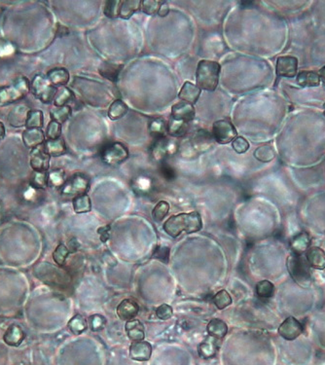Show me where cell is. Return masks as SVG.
<instances>
[{
    "label": "cell",
    "instance_id": "6da1fadb",
    "mask_svg": "<svg viewBox=\"0 0 325 365\" xmlns=\"http://www.w3.org/2000/svg\"><path fill=\"white\" fill-rule=\"evenodd\" d=\"M202 228V220L198 212L172 215L164 225L165 232L172 238H177L183 232L187 234L196 233Z\"/></svg>",
    "mask_w": 325,
    "mask_h": 365
},
{
    "label": "cell",
    "instance_id": "7a4b0ae2",
    "mask_svg": "<svg viewBox=\"0 0 325 365\" xmlns=\"http://www.w3.org/2000/svg\"><path fill=\"white\" fill-rule=\"evenodd\" d=\"M220 65L215 61L202 60L197 66V86L201 90L213 92L220 83Z\"/></svg>",
    "mask_w": 325,
    "mask_h": 365
},
{
    "label": "cell",
    "instance_id": "3957f363",
    "mask_svg": "<svg viewBox=\"0 0 325 365\" xmlns=\"http://www.w3.org/2000/svg\"><path fill=\"white\" fill-rule=\"evenodd\" d=\"M287 269L290 276L302 287L310 286L311 282V266L302 255L292 253L287 258Z\"/></svg>",
    "mask_w": 325,
    "mask_h": 365
},
{
    "label": "cell",
    "instance_id": "277c9868",
    "mask_svg": "<svg viewBox=\"0 0 325 365\" xmlns=\"http://www.w3.org/2000/svg\"><path fill=\"white\" fill-rule=\"evenodd\" d=\"M31 91L29 80L25 76L16 78L12 84L0 88V106L10 105L22 100Z\"/></svg>",
    "mask_w": 325,
    "mask_h": 365
},
{
    "label": "cell",
    "instance_id": "5b68a950",
    "mask_svg": "<svg viewBox=\"0 0 325 365\" xmlns=\"http://www.w3.org/2000/svg\"><path fill=\"white\" fill-rule=\"evenodd\" d=\"M31 91L34 97L38 98L42 103L49 105L55 100L58 89L51 84L47 77L36 76L31 83Z\"/></svg>",
    "mask_w": 325,
    "mask_h": 365
},
{
    "label": "cell",
    "instance_id": "8992f818",
    "mask_svg": "<svg viewBox=\"0 0 325 365\" xmlns=\"http://www.w3.org/2000/svg\"><path fill=\"white\" fill-rule=\"evenodd\" d=\"M213 140L220 145H227L237 138L238 132L228 120H218L212 126Z\"/></svg>",
    "mask_w": 325,
    "mask_h": 365
},
{
    "label": "cell",
    "instance_id": "52a82bcc",
    "mask_svg": "<svg viewBox=\"0 0 325 365\" xmlns=\"http://www.w3.org/2000/svg\"><path fill=\"white\" fill-rule=\"evenodd\" d=\"M128 157H129L128 148L120 143H111L101 152V159L109 166H116L123 163Z\"/></svg>",
    "mask_w": 325,
    "mask_h": 365
},
{
    "label": "cell",
    "instance_id": "ba28073f",
    "mask_svg": "<svg viewBox=\"0 0 325 365\" xmlns=\"http://www.w3.org/2000/svg\"><path fill=\"white\" fill-rule=\"evenodd\" d=\"M298 71V60L292 56H284L277 60L276 71L279 77L293 78L296 76Z\"/></svg>",
    "mask_w": 325,
    "mask_h": 365
},
{
    "label": "cell",
    "instance_id": "9c48e42d",
    "mask_svg": "<svg viewBox=\"0 0 325 365\" xmlns=\"http://www.w3.org/2000/svg\"><path fill=\"white\" fill-rule=\"evenodd\" d=\"M303 327L296 319L289 317L279 326V333L284 339L292 341L300 336Z\"/></svg>",
    "mask_w": 325,
    "mask_h": 365
},
{
    "label": "cell",
    "instance_id": "30bf717a",
    "mask_svg": "<svg viewBox=\"0 0 325 365\" xmlns=\"http://www.w3.org/2000/svg\"><path fill=\"white\" fill-rule=\"evenodd\" d=\"M31 167L34 172H47L50 166V156L45 152L41 145L31 149Z\"/></svg>",
    "mask_w": 325,
    "mask_h": 365
},
{
    "label": "cell",
    "instance_id": "8fae6325",
    "mask_svg": "<svg viewBox=\"0 0 325 365\" xmlns=\"http://www.w3.org/2000/svg\"><path fill=\"white\" fill-rule=\"evenodd\" d=\"M195 108L190 103H175L172 108V118L177 120V121L186 122L189 123L192 120L195 118Z\"/></svg>",
    "mask_w": 325,
    "mask_h": 365
},
{
    "label": "cell",
    "instance_id": "7c38bea8",
    "mask_svg": "<svg viewBox=\"0 0 325 365\" xmlns=\"http://www.w3.org/2000/svg\"><path fill=\"white\" fill-rule=\"evenodd\" d=\"M152 346L146 341L133 342L130 347V359L135 361H148L151 358Z\"/></svg>",
    "mask_w": 325,
    "mask_h": 365
},
{
    "label": "cell",
    "instance_id": "4fadbf2b",
    "mask_svg": "<svg viewBox=\"0 0 325 365\" xmlns=\"http://www.w3.org/2000/svg\"><path fill=\"white\" fill-rule=\"evenodd\" d=\"M89 188V180L85 178L84 175H76L68 181V185H66L65 193L68 195H83L85 192Z\"/></svg>",
    "mask_w": 325,
    "mask_h": 365
},
{
    "label": "cell",
    "instance_id": "5bb4252c",
    "mask_svg": "<svg viewBox=\"0 0 325 365\" xmlns=\"http://www.w3.org/2000/svg\"><path fill=\"white\" fill-rule=\"evenodd\" d=\"M191 145L193 146V149L198 152L210 150L213 145L212 135L210 134L206 130H199L192 138Z\"/></svg>",
    "mask_w": 325,
    "mask_h": 365
},
{
    "label": "cell",
    "instance_id": "9a60e30c",
    "mask_svg": "<svg viewBox=\"0 0 325 365\" xmlns=\"http://www.w3.org/2000/svg\"><path fill=\"white\" fill-rule=\"evenodd\" d=\"M140 308L134 300L125 299L117 307V316L122 321H132L138 316Z\"/></svg>",
    "mask_w": 325,
    "mask_h": 365
},
{
    "label": "cell",
    "instance_id": "2e32d148",
    "mask_svg": "<svg viewBox=\"0 0 325 365\" xmlns=\"http://www.w3.org/2000/svg\"><path fill=\"white\" fill-rule=\"evenodd\" d=\"M22 138L24 143L29 149L38 148L45 143V135L41 129H26L24 130Z\"/></svg>",
    "mask_w": 325,
    "mask_h": 365
},
{
    "label": "cell",
    "instance_id": "e0dca14e",
    "mask_svg": "<svg viewBox=\"0 0 325 365\" xmlns=\"http://www.w3.org/2000/svg\"><path fill=\"white\" fill-rule=\"evenodd\" d=\"M306 259L311 268L316 270L325 269V252L318 247H310L306 252Z\"/></svg>",
    "mask_w": 325,
    "mask_h": 365
},
{
    "label": "cell",
    "instance_id": "ac0fdd59",
    "mask_svg": "<svg viewBox=\"0 0 325 365\" xmlns=\"http://www.w3.org/2000/svg\"><path fill=\"white\" fill-rule=\"evenodd\" d=\"M200 95H201V89L197 85L192 84L191 82H185L181 88L178 98L185 103L193 106L199 100Z\"/></svg>",
    "mask_w": 325,
    "mask_h": 365
},
{
    "label": "cell",
    "instance_id": "d6986e66",
    "mask_svg": "<svg viewBox=\"0 0 325 365\" xmlns=\"http://www.w3.org/2000/svg\"><path fill=\"white\" fill-rule=\"evenodd\" d=\"M126 331L128 337L130 338L133 342L137 341H143L145 337V327L141 324L138 319H132L126 322Z\"/></svg>",
    "mask_w": 325,
    "mask_h": 365
},
{
    "label": "cell",
    "instance_id": "ffe728a7",
    "mask_svg": "<svg viewBox=\"0 0 325 365\" xmlns=\"http://www.w3.org/2000/svg\"><path fill=\"white\" fill-rule=\"evenodd\" d=\"M28 108L24 106H19L10 111L8 122L12 127L20 128L26 125L29 114Z\"/></svg>",
    "mask_w": 325,
    "mask_h": 365
},
{
    "label": "cell",
    "instance_id": "44dd1931",
    "mask_svg": "<svg viewBox=\"0 0 325 365\" xmlns=\"http://www.w3.org/2000/svg\"><path fill=\"white\" fill-rule=\"evenodd\" d=\"M47 79L54 86L65 87L69 81V73L66 68H53L48 71Z\"/></svg>",
    "mask_w": 325,
    "mask_h": 365
},
{
    "label": "cell",
    "instance_id": "7402d4cb",
    "mask_svg": "<svg viewBox=\"0 0 325 365\" xmlns=\"http://www.w3.org/2000/svg\"><path fill=\"white\" fill-rule=\"evenodd\" d=\"M207 330L210 336L215 338V339H222L227 334L228 327L222 319H213L207 324Z\"/></svg>",
    "mask_w": 325,
    "mask_h": 365
},
{
    "label": "cell",
    "instance_id": "603a6c76",
    "mask_svg": "<svg viewBox=\"0 0 325 365\" xmlns=\"http://www.w3.org/2000/svg\"><path fill=\"white\" fill-rule=\"evenodd\" d=\"M141 7L140 0H124L120 1L118 17L128 20Z\"/></svg>",
    "mask_w": 325,
    "mask_h": 365
},
{
    "label": "cell",
    "instance_id": "cb8c5ba5",
    "mask_svg": "<svg viewBox=\"0 0 325 365\" xmlns=\"http://www.w3.org/2000/svg\"><path fill=\"white\" fill-rule=\"evenodd\" d=\"M43 148L48 155L58 157L66 153V146L62 138L58 140H47L44 143Z\"/></svg>",
    "mask_w": 325,
    "mask_h": 365
},
{
    "label": "cell",
    "instance_id": "d4e9b609",
    "mask_svg": "<svg viewBox=\"0 0 325 365\" xmlns=\"http://www.w3.org/2000/svg\"><path fill=\"white\" fill-rule=\"evenodd\" d=\"M297 84L301 87H318L321 84V77L314 71H301L297 76Z\"/></svg>",
    "mask_w": 325,
    "mask_h": 365
},
{
    "label": "cell",
    "instance_id": "484cf974",
    "mask_svg": "<svg viewBox=\"0 0 325 365\" xmlns=\"http://www.w3.org/2000/svg\"><path fill=\"white\" fill-rule=\"evenodd\" d=\"M310 246L311 238L306 232L298 234L292 242V252L296 253V255H303L304 252L310 249Z\"/></svg>",
    "mask_w": 325,
    "mask_h": 365
},
{
    "label": "cell",
    "instance_id": "4316f807",
    "mask_svg": "<svg viewBox=\"0 0 325 365\" xmlns=\"http://www.w3.org/2000/svg\"><path fill=\"white\" fill-rule=\"evenodd\" d=\"M123 68V65H118V63H105L100 66L98 71H100L101 76L110 80V81L115 82Z\"/></svg>",
    "mask_w": 325,
    "mask_h": 365
},
{
    "label": "cell",
    "instance_id": "83f0119b",
    "mask_svg": "<svg viewBox=\"0 0 325 365\" xmlns=\"http://www.w3.org/2000/svg\"><path fill=\"white\" fill-rule=\"evenodd\" d=\"M149 130H150V134L157 140L166 138V135L169 134L167 122L161 118L152 120L149 123Z\"/></svg>",
    "mask_w": 325,
    "mask_h": 365
},
{
    "label": "cell",
    "instance_id": "f1b7e54d",
    "mask_svg": "<svg viewBox=\"0 0 325 365\" xmlns=\"http://www.w3.org/2000/svg\"><path fill=\"white\" fill-rule=\"evenodd\" d=\"M217 351V345L215 338L210 336L199 346V354L202 358L210 359L215 356Z\"/></svg>",
    "mask_w": 325,
    "mask_h": 365
},
{
    "label": "cell",
    "instance_id": "f546056e",
    "mask_svg": "<svg viewBox=\"0 0 325 365\" xmlns=\"http://www.w3.org/2000/svg\"><path fill=\"white\" fill-rule=\"evenodd\" d=\"M44 125V115L41 110H29L26 118V129H41Z\"/></svg>",
    "mask_w": 325,
    "mask_h": 365
},
{
    "label": "cell",
    "instance_id": "4dcf8cb0",
    "mask_svg": "<svg viewBox=\"0 0 325 365\" xmlns=\"http://www.w3.org/2000/svg\"><path fill=\"white\" fill-rule=\"evenodd\" d=\"M128 106L123 101H114L111 106H109L108 116L111 120L121 119L122 117L126 115L128 113Z\"/></svg>",
    "mask_w": 325,
    "mask_h": 365
},
{
    "label": "cell",
    "instance_id": "1f68e13d",
    "mask_svg": "<svg viewBox=\"0 0 325 365\" xmlns=\"http://www.w3.org/2000/svg\"><path fill=\"white\" fill-rule=\"evenodd\" d=\"M188 123L177 120L170 119V123L167 124V130L172 137L181 138L185 137L186 133L188 132Z\"/></svg>",
    "mask_w": 325,
    "mask_h": 365
},
{
    "label": "cell",
    "instance_id": "d6a6232c",
    "mask_svg": "<svg viewBox=\"0 0 325 365\" xmlns=\"http://www.w3.org/2000/svg\"><path fill=\"white\" fill-rule=\"evenodd\" d=\"M73 91L66 87H61L60 89H58L57 95H56L54 105L56 108L66 106L73 100Z\"/></svg>",
    "mask_w": 325,
    "mask_h": 365
},
{
    "label": "cell",
    "instance_id": "836d02e7",
    "mask_svg": "<svg viewBox=\"0 0 325 365\" xmlns=\"http://www.w3.org/2000/svg\"><path fill=\"white\" fill-rule=\"evenodd\" d=\"M254 157L262 163H269L275 159L276 151L271 145H261L254 151Z\"/></svg>",
    "mask_w": 325,
    "mask_h": 365
},
{
    "label": "cell",
    "instance_id": "e575fe53",
    "mask_svg": "<svg viewBox=\"0 0 325 365\" xmlns=\"http://www.w3.org/2000/svg\"><path fill=\"white\" fill-rule=\"evenodd\" d=\"M274 293H275V286L270 281L264 279L257 284L258 297L262 298V299H269L274 297Z\"/></svg>",
    "mask_w": 325,
    "mask_h": 365
},
{
    "label": "cell",
    "instance_id": "d590c367",
    "mask_svg": "<svg viewBox=\"0 0 325 365\" xmlns=\"http://www.w3.org/2000/svg\"><path fill=\"white\" fill-rule=\"evenodd\" d=\"M73 207L76 214H84V212H91L92 205H91L89 196L86 195V194L76 196L73 200Z\"/></svg>",
    "mask_w": 325,
    "mask_h": 365
},
{
    "label": "cell",
    "instance_id": "8d00e7d4",
    "mask_svg": "<svg viewBox=\"0 0 325 365\" xmlns=\"http://www.w3.org/2000/svg\"><path fill=\"white\" fill-rule=\"evenodd\" d=\"M71 115V108L68 106H62V108H55L51 109L50 116L53 121L58 122V123H65L66 120Z\"/></svg>",
    "mask_w": 325,
    "mask_h": 365
},
{
    "label": "cell",
    "instance_id": "74e56055",
    "mask_svg": "<svg viewBox=\"0 0 325 365\" xmlns=\"http://www.w3.org/2000/svg\"><path fill=\"white\" fill-rule=\"evenodd\" d=\"M170 148L172 146H170L169 141L166 140V138H160V140H157L155 145H154L153 156L156 159L166 157L170 152Z\"/></svg>",
    "mask_w": 325,
    "mask_h": 365
},
{
    "label": "cell",
    "instance_id": "f35d334b",
    "mask_svg": "<svg viewBox=\"0 0 325 365\" xmlns=\"http://www.w3.org/2000/svg\"><path fill=\"white\" fill-rule=\"evenodd\" d=\"M213 303H215V307L220 309V310H223V309L227 308L228 306H230L232 304V298L230 294H229L228 292H226L225 289L220 290V292H217V294L213 297Z\"/></svg>",
    "mask_w": 325,
    "mask_h": 365
},
{
    "label": "cell",
    "instance_id": "ab89813d",
    "mask_svg": "<svg viewBox=\"0 0 325 365\" xmlns=\"http://www.w3.org/2000/svg\"><path fill=\"white\" fill-rule=\"evenodd\" d=\"M169 212V202L166 201H160L158 204L156 205L155 207H154L153 210H152V217H153L154 220L160 222V221H162L167 217Z\"/></svg>",
    "mask_w": 325,
    "mask_h": 365
},
{
    "label": "cell",
    "instance_id": "60d3db41",
    "mask_svg": "<svg viewBox=\"0 0 325 365\" xmlns=\"http://www.w3.org/2000/svg\"><path fill=\"white\" fill-rule=\"evenodd\" d=\"M162 1H155V0H143L141 1V10L145 14L153 16L159 12L160 6H161Z\"/></svg>",
    "mask_w": 325,
    "mask_h": 365
},
{
    "label": "cell",
    "instance_id": "b9f144b4",
    "mask_svg": "<svg viewBox=\"0 0 325 365\" xmlns=\"http://www.w3.org/2000/svg\"><path fill=\"white\" fill-rule=\"evenodd\" d=\"M62 135V124L56 121H51L46 129L47 140H58Z\"/></svg>",
    "mask_w": 325,
    "mask_h": 365
},
{
    "label": "cell",
    "instance_id": "7bdbcfd3",
    "mask_svg": "<svg viewBox=\"0 0 325 365\" xmlns=\"http://www.w3.org/2000/svg\"><path fill=\"white\" fill-rule=\"evenodd\" d=\"M76 334H81L87 329V322L81 316H76L68 324Z\"/></svg>",
    "mask_w": 325,
    "mask_h": 365
},
{
    "label": "cell",
    "instance_id": "ee69618b",
    "mask_svg": "<svg viewBox=\"0 0 325 365\" xmlns=\"http://www.w3.org/2000/svg\"><path fill=\"white\" fill-rule=\"evenodd\" d=\"M69 255V250L68 247L65 246V245H58L57 249H56L54 255V260L58 265H63V263L66 262V257Z\"/></svg>",
    "mask_w": 325,
    "mask_h": 365
},
{
    "label": "cell",
    "instance_id": "f6af8a7d",
    "mask_svg": "<svg viewBox=\"0 0 325 365\" xmlns=\"http://www.w3.org/2000/svg\"><path fill=\"white\" fill-rule=\"evenodd\" d=\"M232 148H233L234 150H235L237 153L244 154L249 150V143L246 138L239 137L236 138L235 140H233V143H232Z\"/></svg>",
    "mask_w": 325,
    "mask_h": 365
},
{
    "label": "cell",
    "instance_id": "bcb514c9",
    "mask_svg": "<svg viewBox=\"0 0 325 365\" xmlns=\"http://www.w3.org/2000/svg\"><path fill=\"white\" fill-rule=\"evenodd\" d=\"M48 177L47 172H34L31 183L33 186L38 188H45L47 186Z\"/></svg>",
    "mask_w": 325,
    "mask_h": 365
},
{
    "label": "cell",
    "instance_id": "7dc6e473",
    "mask_svg": "<svg viewBox=\"0 0 325 365\" xmlns=\"http://www.w3.org/2000/svg\"><path fill=\"white\" fill-rule=\"evenodd\" d=\"M106 319L101 315H94L90 318V327L93 331H100L105 329Z\"/></svg>",
    "mask_w": 325,
    "mask_h": 365
},
{
    "label": "cell",
    "instance_id": "c3c4849f",
    "mask_svg": "<svg viewBox=\"0 0 325 365\" xmlns=\"http://www.w3.org/2000/svg\"><path fill=\"white\" fill-rule=\"evenodd\" d=\"M120 1H106L105 6V14L108 18H118Z\"/></svg>",
    "mask_w": 325,
    "mask_h": 365
},
{
    "label": "cell",
    "instance_id": "681fc988",
    "mask_svg": "<svg viewBox=\"0 0 325 365\" xmlns=\"http://www.w3.org/2000/svg\"><path fill=\"white\" fill-rule=\"evenodd\" d=\"M156 316L162 321H167V319L172 318V308L167 304H162L157 308Z\"/></svg>",
    "mask_w": 325,
    "mask_h": 365
},
{
    "label": "cell",
    "instance_id": "f907efd6",
    "mask_svg": "<svg viewBox=\"0 0 325 365\" xmlns=\"http://www.w3.org/2000/svg\"><path fill=\"white\" fill-rule=\"evenodd\" d=\"M49 180L52 181L53 185H63L65 180V174L62 170H55L54 172L51 173Z\"/></svg>",
    "mask_w": 325,
    "mask_h": 365
},
{
    "label": "cell",
    "instance_id": "816d5d0a",
    "mask_svg": "<svg viewBox=\"0 0 325 365\" xmlns=\"http://www.w3.org/2000/svg\"><path fill=\"white\" fill-rule=\"evenodd\" d=\"M98 232L100 234L101 242H106L110 239V226H103V227L98 229Z\"/></svg>",
    "mask_w": 325,
    "mask_h": 365
},
{
    "label": "cell",
    "instance_id": "f5cc1de1",
    "mask_svg": "<svg viewBox=\"0 0 325 365\" xmlns=\"http://www.w3.org/2000/svg\"><path fill=\"white\" fill-rule=\"evenodd\" d=\"M170 13V6L167 4V2L162 1L161 6H160L158 15L160 17H166V16L169 15Z\"/></svg>",
    "mask_w": 325,
    "mask_h": 365
},
{
    "label": "cell",
    "instance_id": "db71d44e",
    "mask_svg": "<svg viewBox=\"0 0 325 365\" xmlns=\"http://www.w3.org/2000/svg\"><path fill=\"white\" fill-rule=\"evenodd\" d=\"M5 137V127L4 123H2L1 121H0V141L4 140Z\"/></svg>",
    "mask_w": 325,
    "mask_h": 365
},
{
    "label": "cell",
    "instance_id": "11a10c76",
    "mask_svg": "<svg viewBox=\"0 0 325 365\" xmlns=\"http://www.w3.org/2000/svg\"><path fill=\"white\" fill-rule=\"evenodd\" d=\"M319 76L321 77V81H322V83H324L325 86V66L321 69V71H319Z\"/></svg>",
    "mask_w": 325,
    "mask_h": 365
},
{
    "label": "cell",
    "instance_id": "9f6ffc18",
    "mask_svg": "<svg viewBox=\"0 0 325 365\" xmlns=\"http://www.w3.org/2000/svg\"><path fill=\"white\" fill-rule=\"evenodd\" d=\"M324 114H325V103H324Z\"/></svg>",
    "mask_w": 325,
    "mask_h": 365
}]
</instances>
